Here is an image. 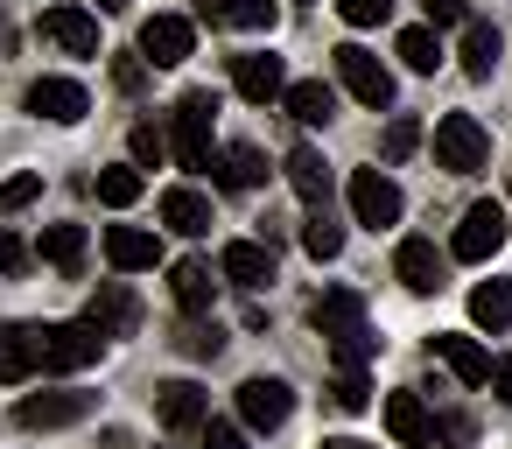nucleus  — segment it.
I'll use <instances>...</instances> for the list:
<instances>
[{
    "instance_id": "33",
    "label": "nucleus",
    "mask_w": 512,
    "mask_h": 449,
    "mask_svg": "<svg viewBox=\"0 0 512 449\" xmlns=\"http://www.w3.org/2000/svg\"><path fill=\"white\" fill-rule=\"evenodd\" d=\"M127 148H134V162H141V169H162V162L176 155V148H169V134H162L155 120H141V127L127 134Z\"/></svg>"
},
{
    "instance_id": "10",
    "label": "nucleus",
    "mask_w": 512,
    "mask_h": 449,
    "mask_svg": "<svg viewBox=\"0 0 512 449\" xmlns=\"http://www.w3.org/2000/svg\"><path fill=\"white\" fill-rule=\"evenodd\" d=\"M36 36H43V43H57L64 57H99V15H92V8H71V0H64V8H50V15L36 22Z\"/></svg>"
},
{
    "instance_id": "48",
    "label": "nucleus",
    "mask_w": 512,
    "mask_h": 449,
    "mask_svg": "<svg viewBox=\"0 0 512 449\" xmlns=\"http://www.w3.org/2000/svg\"><path fill=\"white\" fill-rule=\"evenodd\" d=\"M99 8H106V15H120V8H127V0H99Z\"/></svg>"
},
{
    "instance_id": "37",
    "label": "nucleus",
    "mask_w": 512,
    "mask_h": 449,
    "mask_svg": "<svg viewBox=\"0 0 512 449\" xmlns=\"http://www.w3.org/2000/svg\"><path fill=\"white\" fill-rule=\"evenodd\" d=\"M43 197V176L29 169V176H8V183H0V218H8V211H22V204H36Z\"/></svg>"
},
{
    "instance_id": "1",
    "label": "nucleus",
    "mask_w": 512,
    "mask_h": 449,
    "mask_svg": "<svg viewBox=\"0 0 512 449\" xmlns=\"http://www.w3.org/2000/svg\"><path fill=\"white\" fill-rule=\"evenodd\" d=\"M309 323L330 337L337 372H365V358H372V330H365V295H358V288H323L316 309H309Z\"/></svg>"
},
{
    "instance_id": "22",
    "label": "nucleus",
    "mask_w": 512,
    "mask_h": 449,
    "mask_svg": "<svg viewBox=\"0 0 512 449\" xmlns=\"http://www.w3.org/2000/svg\"><path fill=\"white\" fill-rule=\"evenodd\" d=\"M85 323H99L106 337H127V330L141 323V302H134V288H120V281H106V288L92 295V309H85Z\"/></svg>"
},
{
    "instance_id": "2",
    "label": "nucleus",
    "mask_w": 512,
    "mask_h": 449,
    "mask_svg": "<svg viewBox=\"0 0 512 449\" xmlns=\"http://www.w3.org/2000/svg\"><path fill=\"white\" fill-rule=\"evenodd\" d=\"M169 120H176V134H169L176 162H183V169H211V162H218V155H211V120H218V99H211V92H183Z\"/></svg>"
},
{
    "instance_id": "28",
    "label": "nucleus",
    "mask_w": 512,
    "mask_h": 449,
    "mask_svg": "<svg viewBox=\"0 0 512 449\" xmlns=\"http://www.w3.org/2000/svg\"><path fill=\"white\" fill-rule=\"evenodd\" d=\"M470 323L498 337V330L512 323V281H477V288H470Z\"/></svg>"
},
{
    "instance_id": "15",
    "label": "nucleus",
    "mask_w": 512,
    "mask_h": 449,
    "mask_svg": "<svg viewBox=\"0 0 512 449\" xmlns=\"http://www.w3.org/2000/svg\"><path fill=\"white\" fill-rule=\"evenodd\" d=\"M155 414H162V428H204L211 421V393L197 379H169V386H155Z\"/></svg>"
},
{
    "instance_id": "44",
    "label": "nucleus",
    "mask_w": 512,
    "mask_h": 449,
    "mask_svg": "<svg viewBox=\"0 0 512 449\" xmlns=\"http://www.w3.org/2000/svg\"><path fill=\"white\" fill-rule=\"evenodd\" d=\"M435 435H442V442H470V421H463V414H449V421H435Z\"/></svg>"
},
{
    "instance_id": "29",
    "label": "nucleus",
    "mask_w": 512,
    "mask_h": 449,
    "mask_svg": "<svg viewBox=\"0 0 512 449\" xmlns=\"http://www.w3.org/2000/svg\"><path fill=\"white\" fill-rule=\"evenodd\" d=\"M302 253H309V260H337V253H344V225L330 218V204H316V211L302 218Z\"/></svg>"
},
{
    "instance_id": "6",
    "label": "nucleus",
    "mask_w": 512,
    "mask_h": 449,
    "mask_svg": "<svg viewBox=\"0 0 512 449\" xmlns=\"http://www.w3.org/2000/svg\"><path fill=\"white\" fill-rule=\"evenodd\" d=\"M498 246H505V211H498L491 197H477V204L463 211L456 239H449V260H463V267H484Z\"/></svg>"
},
{
    "instance_id": "42",
    "label": "nucleus",
    "mask_w": 512,
    "mask_h": 449,
    "mask_svg": "<svg viewBox=\"0 0 512 449\" xmlns=\"http://www.w3.org/2000/svg\"><path fill=\"white\" fill-rule=\"evenodd\" d=\"M113 85H120V92H141V85H148V57H120V64H113Z\"/></svg>"
},
{
    "instance_id": "34",
    "label": "nucleus",
    "mask_w": 512,
    "mask_h": 449,
    "mask_svg": "<svg viewBox=\"0 0 512 449\" xmlns=\"http://www.w3.org/2000/svg\"><path fill=\"white\" fill-rule=\"evenodd\" d=\"M225 22H239V29H274V22H281V0H225Z\"/></svg>"
},
{
    "instance_id": "14",
    "label": "nucleus",
    "mask_w": 512,
    "mask_h": 449,
    "mask_svg": "<svg viewBox=\"0 0 512 449\" xmlns=\"http://www.w3.org/2000/svg\"><path fill=\"white\" fill-rule=\"evenodd\" d=\"M232 85H239V99L267 106V99H281V92H288V71H281V57L246 50V57H232Z\"/></svg>"
},
{
    "instance_id": "46",
    "label": "nucleus",
    "mask_w": 512,
    "mask_h": 449,
    "mask_svg": "<svg viewBox=\"0 0 512 449\" xmlns=\"http://www.w3.org/2000/svg\"><path fill=\"white\" fill-rule=\"evenodd\" d=\"M190 8H197V15H211V22H218V15H225V0H190Z\"/></svg>"
},
{
    "instance_id": "26",
    "label": "nucleus",
    "mask_w": 512,
    "mask_h": 449,
    "mask_svg": "<svg viewBox=\"0 0 512 449\" xmlns=\"http://www.w3.org/2000/svg\"><path fill=\"white\" fill-rule=\"evenodd\" d=\"M281 106H288V113H295L302 127H323V120L337 113V92H330L323 78H295V85L281 92Z\"/></svg>"
},
{
    "instance_id": "36",
    "label": "nucleus",
    "mask_w": 512,
    "mask_h": 449,
    "mask_svg": "<svg viewBox=\"0 0 512 449\" xmlns=\"http://www.w3.org/2000/svg\"><path fill=\"white\" fill-rule=\"evenodd\" d=\"M330 400H337L344 414H365V407H372V386H365V372H337V386H330Z\"/></svg>"
},
{
    "instance_id": "9",
    "label": "nucleus",
    "mask_w": 512,
    "mask_h": 449,
    "mask_svg": "<svg viewBox=\"0 0 512 449\" xmlns=\"http://www.w3.org/2000/svg\"><path fill=\"white\" fill-rule=\"evenodd\" d=\"M288 414H295V393H288V379H267V372H253V379L239 386V421H246L253 435H274Z\"/></svg>"
},
{
    "instance_id": "40",
    "label": "nucleus",
    "mask_w": 512,
    "mask_h": 449,
    "mask_svg": "<svg viewBox=\"0 0 512 449\" xmlns=\"http://www.w3.org/2000/svg\"><path fill=\"white\" fill-rule=\"evenodd\" d=\"M421 8H428L435 29H463L470 22V0H421Z\"/></svg>"
},
{
    "instance_id": "19",
    "label": "nucleus",
    "mask_w": 512,
    "mask_h": 449,
    "mask_svg": "<svg viewBox=\"0 0 512 449\" xmlns=\"http://www.w3.org/2000/svg\"><path fill=\"white\" fill-rule=\"evenodd\" d=\"M386 435H393L400 449H421V442L435 435V421H428V407H421V393H414V386L386 393Z\"/></svg>"
},
{
    "instance_id": "32",
    "label": "nucleus",
    "mask_w": 512,
    "mask_h": 449,
    "mask_svg": "<svg viewBox=\"0 0 512 449\" xmlns=\"http://www.w3.org/2000/svg\"><path fill=\"white\" fill-rule=\"evenodd\" d=\"M43 260H50L57 274H78V267H85V225H50V232H43Z\"/></svg>"
},
{
    "instance_id": "47",
    "label": "nucleus",
    "mask_w": 512,
    "mask_h": 449,
    "mask_svg": "<svg viewBox=\"0 0 512 449\" xmlns=\"http://www.w3.org/2000/svg\"><path fill=\"white\" fill-rule=\"evenodd\" d=\"M323 449H372V442H351V435H337V442H323Z\"/></svg>"
},
{
    "instance_id": "24",
    "label": "nucleus",
    "mask_w": 512,
    "mask_h": 449,
    "mask_svg": "<svg viewBox=\"0 0 512 449\" xmlns=\"http://www.w3.org/2000/svg\"><path fill=\"white\" fill-rule=\"evenodd\" d=\"M288 183H295V197L316 211V204H330V162L302 141V148H288Z\"/></svg>"
},
{
    "instance_id": "41",
    "label": "nucleus",
    "mask_w": 512,
    "mask_h": 449,
    "mask_svg": "<svg viewBox=\"0 0 512 449\" xmlns=\"http://www.w3.org/2000/svg\"><path fill=\"white\" fill-rule=\"evenodd\" d=\"M204 449H246V428L239 421H204Z\"/></svg>"
},
{
    "instance_id": "31",
    "label": "nucleus",
    "mask_w": 512,
    "mask_h": 449,
    "mask_svg": "<svg viewBox=\"0 0 512 449\" xmlns=\"http://www.w3.org/2000/svg\"><path fill=\"white\" fill-rule=\"evenodd\" d=\"M99 204H113V211H127V204H141V190H148V176H141V162H127V169H99Z\"/></svg>"
},
{
    "instance_id": "5",
    "label": "nucleus",
    "mask_w": 512,
    "mask_h": 449,
    "mask_svg": "<svg viewBox=\"0 0 512 449\" xmlns=\"http://www.w3.org/2000/svg\"><path fill=\"white\" fill-rule=\"evenodd\" d=\"M400 211H407V197H400V183L386 169H351V218L358 225L386 232V225H400Z\"/></svg>"
},
{
    "instance_id": "16",
    "label": "nucleus",
    "mask_w": 512,
    "mask_h": 449,
    "mask_svg": "<svg viewBox=\"0 0 512 449\" xmlns=\"http://www.w3.org/2000/svg\"><path fill=\"white\" fill-rule=\"evenodd\" d=\"M218 274H225L232 288H267V281H274V246H260V239H232V246L218 253Z\"/></svg>"
},
{
    "instance_id": "35",
    "label": "nucleus",
    "mask_w": 512,
    "mask_h": 449,
    "mask_svg": "<svg viewBox=\"0 0 512 449\" xmlns=\"http://www.w3.org/2000/svg\"><path fill=\"white\" fill-rule=\"evenodd\" d=\"M421 148V120L414 113H393V127H386V162H407Z\"/></svg>"
},
{
    "instance_id": "25",
    "label": "nucleus",
    "mask_w": 512,
    "mask_h": 449,
    "mask_svg": "<svg viewBox=\"0 0 512 449\" xmlns=\"http://www.w3.org/2000/svg\"><path fill=\"white\" fill-rule=\"evenodd\" d=\"M169 288H176V302H183V316H204V309L218 302V281H211V260H176V267H169Z\"/></svg>"
},
{
    "instance_id": "21",
    "label": "nucleus",
    "mask_w": 512,
    "mask_h": 449,
    "mask_svg": "<svg viewBox=\"0 0 512 449\" xmlns=\"http://www.w3.org/2000/svg\"><path fill=\"white\" fill-rule=\"evenodd\" d=\"M106 260H113L120 274H141V267L162 260V239L141 232V225H113V232H106Z\"/></svg>"
},
{
    "instance_id": "17",
    "label": "nucleus",
    "mask_w": 512,
    "mask_h": 449,
    "mask_svg": "<svg viewBox=\"0 0 512 449\" xmlns=\"http://www.w3.org/2000/svg\"><path fill=\"white\" fill-rule=\"evenodd\" d=\"M393 274H400L407 295H435V288H442V253H435V239H400Z\"/></svg>"
},
{
    "instance_id": "3",
    "label": "nucleus",
    "mask_w": 512,
    "mask_h": 449,
    "mask_svg": "<svg viewBox=\"0 0 512 449\" xmlns=\"http://www.w3.org/2000/svg\"><path fill=\"white\" fill-rule=\"evenodd\" d=\"M484 155H491V134H484L470 113H442V120H435V169H449V176H477Z\"/></svg>"
},
{
    "instance_id": "27",
    "label": "nucleus",
    "mask_w": 512,
    "mask_h": 449,
    "mask_svg": "<svg viewBox=\"0 0 512 449\" xmlns=\"http://www.w3.org/2000/svg\"><path fill=\"white\" fill-rule=\"evenodd\" d=\"M498 50H505V36L491 22H463V78H491L498 71Z\"/></svg>"
},
{
    "instance_id": "12",
    "label": "nucleus",
    "mask_w": 512,
    "mask_h": 449,
    "mask_svg": "<svg viewBox=\"0 0 512 449\" xmlns=\"http://www.w3.org/2000/svg\"><path fill=\"white\" fill-rule=\"evenodd\" d=\"M428 351H435L463 386H491V365H498V358H491L477 337H463V330H435V337H428Z\"/></svg>"
},
{
    "instance_id": "23",
    "label": "nucleus",
    "mask_w": 512,
    "mask_h": 449,
    "mask_svg": "<svg viewBox=\"0 0 512 449\" xmlns=\"http://www.w3.org/2000/svg\"><path fill=\"white\" fill-rule=\"evenodd\" d=\"M211 183H218V190H260V183H267V162H260V148L232 141V148L211 162Z\"/></svg>"
},
{
    "instance_id": "43",
    "label": "nucleus",
    "mask_w": 512,
    "mask_h": 449,
    "mask_svg": "<svg viewBox=\"0 0 512 449\" xmlns=\"http://www.w3.org/2000/svg\"><path fill=\"white\" fill-rule=\"evenodd\" d=\"M22 267H29V246H22L8 225H0V274H22Z\"/></svg>"
},
{
    "instance_id": "38",
    "label": "nucleus",
    "mask_w": 512,
    "mask_h": 449,
    "mask_svg": "<svg viewBox=\"0 0 512 449\" xmlns=\"http://www.w3.org/2000/svg\"><path fill=\"white\" fill-rule=\"evenodd\" d=\"M337 15H344L351 29H379V22L393 15V0H337Z\"/></svg>"
},
{
    "instance_id": "13",
    "label": "nucleus",
    "mask_w": 512,
    "mask_h": 449,
    "mask_svg": "<svg viewBox=\"0 0 512 449\" xmlns=\"http://www.w3.org/2000/svg\"><path fill=\"white\" fill-rule=\"evenodd\" d=\"M85 414H92V393H71V386H57V393H29V400L15 407L22 428H71V421H85Z\"/></svg>"
},
{
    "instance_id": "39",
    "label": "nucleus",
    "mask_w": 512,
    "mask_h": 449,
    "mask_svg": "<svg viewBox=\"0 0 512 449\" xmlns=\"http://www.w3.org/2000/svg\"><path fill=\"white\" fill-rule=\"evenodd\" d=\"M183 351H190V358H218V351H225V330H218V323H190V330H183Z\"/></svg>"
},
{
    "instance_id": "18",
    "label": "nucleus",
    "mask_w": 512,
    "mask_h": 449,
    "mask_svg": "<svg viewBox=\"0 0 512 449\" xmlns=\"http://www.w3.org/2000/svg\"><path fill=\"white\" fill-rule=\"evenodd\" d=\"M36 365H43V330L8 323V330H0V386H22Z\"/></svg>"
},
{
    "instance_id": "20",
    "label": "nucleus",
    "mask_w": 512,
    "mask_h": 449,
    "mask_svg": "<svg viewBox=\"0 0 512 449\" xmlns=\"http://www.w3.org/2000/svg\"><path fill=\"white\" fill-rule=\"evenodd\" d=\"M162 225H169V232H183V239H204V232H211V197H204V190H190V183L162 190Z\"/></svg>"
},
{
    "instance_id": "4",
    "label": "nucleus",
    "mask_w": 512,
    "mask_h": 449,
    "mask_svg": "<svg viewBox=\"0 0 512 449\" xmlns=\"http://www.w3.org/2000/svg\"><path fill=\"white\" fill-rule=\"evenodd\" d=\"M337 85H344L358 106H372V113H386V106H393V71H386L372 50H358V43H344V50H337Z\"/></svg>"
},
{
    "instance_id": "45",
    "label": "nucleus",
    "mask_w": 512,
    "mask_h": 449,
    "mask_svg": "<svg viewBox=\"0 0 512 449\" xmlns=\"http://www.w3.org/2000/svg\"><path fill=\"white\" fill-rule=\"evenodd\" d=\"M491 386H498V400L512 407V358H498V365H491Z\"/></svg>"
},
{
    "instance_id": "30",
    "label": "nucleus",
    "mask_w": 512,
    "mask_h": 449,
    "mask_svg": "<svg viewBox=\"0 0 512 449\" xmlns=\"http://www.w3.org/2000/svg\"><path fill=\"white\" fill-rule=\"evenodd\" d=\"M393 57H400L407 71H421V78H428V71L442 64V36H435V22H428V29H400V43H393Z\"/></svg>"
},
{
    "instance_id": "11",
    "label": "nucleus",
    "mask_w": 512,
    "mask_h": 449,
    "mask_svg": "<svg viewBox=\"0 0 512 449\" xmlns=\"http://www.w3.org/2000/svg\"><path fill=\"white\" fill-rule=\"evenodd\" d=\"M29 113L50 120V127H78V120L92 113V92H85L78 78H36V85H29Z\"/></svg>"
},
{
    "instance_id": "7",
    "label": "nucleus",
    "mask_w": 512,
    "mask_h": 449,
    "mask_svg": "<svg viewBox=\"0 0 512 449\" xmlns=\"http://www.w3.org/2000/svg\"><path fill=\"white\" fill-rule=\"evenodd\" d=\"M99 351H106L99 323H43V365L50 372H85V365H99Z\"/></svg>"
},
{
    "instance_id": "8",
    "label": "nucleus",
    "mask_w": 512,
    "mask_h": 449,
    "mask_svg": "<svg viewBox=\"0 0 512 449\" xmlns=\"http://www.w3.org/2000/svg\"><path fill=\"white\" fill-rule=\"evenodd\" d=\"M190 50H197V22H190V15H148V22H141V57H148L155 71L190 64Z\"/></svg>"
}]
</instances>
